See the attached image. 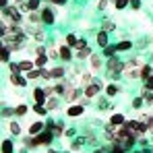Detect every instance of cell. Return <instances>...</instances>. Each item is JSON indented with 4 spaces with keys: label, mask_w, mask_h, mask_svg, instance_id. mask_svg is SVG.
Returning <instances> with one entry per match:
<instances>
[{
    "label": "cell",
    "mask_w": 153,
    "mask_h": 153,
    "mask_svg": "<svg viewBox=\"0 0 153 153\" xmlns=\"http://www.w3.org/2000/svg\"><path fill=\"white\" fill-rule=\"evenodd\" d=\"M0 62H2V64H8V62H10V50H8L4 44H2V48H0Z\"/></svg>",
    "instance_id": "cell-22"
},
{
    "label": "cell",
    "mask_w": 153,
    "mask_h": 153,
    "mask_svg": "<svg viewBox=\"0 0 153 153\" xmlns=\"http://www.w3.org/2000/svg\"><path fill=\"white\" fill-rule=\"evenodd\" d=\"M27 23H31V25H44L42 10H31V13H27Z\"/></svg>",
    "instance_id": "cell-11"
},
{
    "label": "cell",
    "mask_w": 153,
    "mask_h": 153,
    "mask_svg": "<svg viewBox=\"0 0 153 153\" xmlns=\"http://www.w3.org/2000/svg\"><path fill=\"white\" fill-rule=\"evenodd\" d=\"M15 114V108L10 110V108H2V118H10Z\"/></svg>",
    "instance_id": "cell-51"
},
{
    "label": "cell",
    "mask_w": 153,
    "mask_h": 153,
    "mask_svg": "<svg viewBox=\"0 0 153 153\" xmlns=\"http://www.w3.org/2000/svg\"><path fill=\"white\" fill-rule=\"evenodd\" d=\"M19 64H21V73H29V71L37 68V66H35V60H21Z\"/></svg>",
    "instance_id": "cell-23"
},
{
    "label": "cell",
    "mask_w": 153,
    "mask_h": 153,
    "mask_svg": "<svg viewBox=\"0 0 153 153\" xmlns=\"http://www.w3.org/2000/svg\"><path fill=\"white\" fill-rule=\"evenodd\" d=\"M27 79H42V68H33V71H29L25 73Z\"/></svg>",
    "instance_id": "cell-40"
},
{
    "label": "cell",
    "mask_w": 153,
    "mask_h": 153,
    "mask_svg": "<svg viewBox=\"0 0 153 153\" xmlns=\"http://www.w3.org/2000/svg\"><path fill=\"white\" fill-rule=\"evenodd\" d=\"M118 93H120V87H118L116 83L105 85V95H108V97H114V95H118Z\"/></svg>",
    "instance_id": "cell-26"
},
{
    "label": "cell",
    "mask_w": 153,
    "mask_h": 153,
    "mask_svg": "<svg viewBox=\"0 0 153 153\" xmlns=\"http://www.w3.org/2000/svg\"><path fill=\"white\" fill-rule=\"evenodd\" d=\"M66 87H68V83H56L54 85V95H64Z\"/></svg>",
    "instance_id": "cell-32"
},
{
    "label": "cell",
    "mask_w": 153,
    "mask_h": 153,
    "mask_svg": "<svg viewBox=\"0 0 153 153\" xmlns=\"http://www.w3.org/2000/svg\"><path fill=\"white\" fill-rule=\"evenodd\" d=\"M58 50H60V60H71L73 58V48L68 44H62Z\"/></svg>",
    "instance_id": "cell-16"
},
{
    "label": "cell",
    "mask_w": 153,
    "mask_h": 153,
    "mask_svg": "<svg viewBox=\"0 0 153 153\" xmlns=\"http://www.w3.org/2000/svg\"><path fill=\"white\" fill-rule=\"evenodd\" d=\"M124 76H126V79H141V68H139V66L124 68Z\"/></svg>",
    "instance_id": "cell-18"
},
{
    "label": "cell",
    "mask_w": 153,
    "mask_h": 153,
    "mask_svg": "<svg viewBox=\"0 0 153 153\" xmlns=\"http://www.w3.org/2000/svg\"><path fill=\"white\" fill-rule=\"evenodd\" d=\"M64 75H66L64 66H54V68H52V76H54V81H60V79H64Z\"/></svg>",
    "instance_id": "cell-29"
},
{
    "label": "cell",
    "mask_w": 153,
    "mask_h": 153,
    "mask_svg": "<svg viewBox=\"0 0 153 153\" xmlns=\"http://www.w3.org/2000/svg\"><path fill=\"white\" fill-rule=\"evenodd\" d=\"M95 153H108L105 149H95Z\"/></svg>",
    "instance_id": "cell-60"
},
{
    "label": "cell",
    "mask_w": 153,
    "mask_h": 153,
    "mask_svg": "<svg viewBox=\"0 0 153 153\" xmlns=\"http://www.w3.org/2000/svg\"><path fill=\"white\" fill-rule=\"evenodd\" d=\"M48 56H50V60H58L60 58V50L52 46V48H48Z\"/></svg>",
    "instance_id": "cell-42"
},
{
    "label": "cell",
    "mask_w": 153,
    "mask_h": 153,
    "mask_svg": "<svg viewBox=\"0 0 153 153\" xmlns=\"http://www.w3.org/2000/svg\"><path fill=\"white\" fill-rule=\"evenodd\" d=\"M143 103H145V100H143V95H141V97H134V100H132V108H134V110H139V108H141Z\"/></svg>",
    "instance_id": "cell-49"
},
{
    "label": "cell",
    "mask_w": 153,
    "mask_h": 153,
    "mask_svg": "<svg viewBox=\"0 0 153 153\" xmlns=\"http://www.w3.org/2000/svg\"><path fill=\"white\" fill-rule=\"evenodd\" d=\"M8 81L15 85V87H27V76H21V73H10L8 75Z\"/></svg>",
    "instance_id": "cell-9"
},
{
    "label": "cell",
    "mask_w": 153,
    "mask_h": 153,
    "mask_svg": "<svg viewBox=\"0 0 153 153\" xmlns=\"http://www.w3.org/2000/svg\"><path fill=\"white\" fill-rule=\"evenodd\" d=\"M95 79H97V76H93L91 73H83V75H81V79H79V85H81V87H85V85L93 83Z\"/></svg>",
    "instance_id": "cell-24"
},
{
    "label": "cell",
    "mask_w": 153,
    "mask_h": 153,
    "mask_svg": "<svg viewBox=\"0 0 153 153\" xmlns=\"http://www.w3.org/2000/svg\"><path fill=\"white\" fill-rule=\"evenodd\" d=\"M102 87H103V83L100 81V79H95L93 83H89V85H85V87H83V93H85V97L93 100V97H97V95H100Z\"/></svg>",
    "instance_id": "cell-5"
},
{
    "label": "cell",
    "mask_w": 153,
    "mask_h": 153,
    "mask_svg": "<svg viewBox=\"0 0 153 153\" xmlns=\"http://www.w3.org/2000/svg\"><path fill=\"white\" fill-rule=\"evenodd\" d=\"M143 83H145V87H147V89H153V75H151V76H147Z\"/></svg>",
    "instance_id": "cell-53"
},
{
    "label": "cell",
    "mask_w": 153,
    "mask_h": 153,
    "mask_svg": "<svg viewBox=\"0 0 153 153\" xmlns=\"http://www.w3.org/2000/svg\"><path fill=\"white\" fill-rule=\"evenodd\" d=\"M132 153H143V151H132Z\"/></svg>",
    "instance_id": "cell-63"
},
{
    "label": "cell",
    "mask_w": 153,
    "mask_h": 153,
    "mask_svg": "<svg viewBox=\"0 0 153 153\" xmlns=\"http://www.w3.org/2000/svg\"><path fill=\"white\" fill-rule=\"evenodd\" d=\"M48 60H50L48 52H46V54H39V56H35V66H37V68H44V66L48 64Z\"/></svg>",
    "instance_id": "cell-25"
},
{
    "label": "cell",
    "mask_w": 153,
    "mask_h": 153,
    "mask_svg": "<svg viewBox=\"0 0 153 153\" xmlns=\"http://www.w3.org/2000/svg\"><path fill=\"white\" fill-rule=\"evenodd\" d=\"M83 48H87V42H85V39H79L76 46H75V50H83Z\"/></svg>",
    "instance_id": "cell-54"
},
{
    "label": "cell",
    "mask_w": 153,
    "mask_h": 153,
    "mask_svg": "<svg viewBox=\"0 0 153 153\" xmlns=\"http://www.w3.org/2000/svg\"><path fill=\"white\" fill-rule=\"evenodd\" d=\"M27 112H29V108H27L25 103H19V105L15 108V114H17V116H25Z\"/></svg>",
    "instance_id": "cell-41"
},
{
    "label": "cell",
    "mask_w": 153,
    "mask_h": 153,
    "mask_svg": "<svg viewBox=\"0 0 153 153\" xmlns=\"http://www.w3.org/2000/svg\"><path fill=\"white\" fill-rule=\"evenodd\" d=\"M64 134H66V137H73V134H75V128H66Z\"/></svg>",
    "instance_id": "cell-58"
},
{
    "label": "cell",
    "mask_w": 153,
    "mask_h": 153,
    "mask_svg": "<svg viewBox=\"0 0 153 153\" xmlns=\"http://www.w3.org/2000/svg\"><path fill=\"white\" fill-rule=\"evenodd\" d=\"M108 4H110V0H100L97 8H100V10H103V8H108Z\"/></svg>",
    "instance_id": "cell-55"
},
{
    "label": "cell",
    "mask_w": 153,
    "mask_h": 153,
    "mask_svg": "<svg viewBox=\"0 0 153 153\" xmlns=\"http://www.w3.org/2000/svg\"><path fill=\"white\" fill-rule=\"evenodd\" d=\"M31 110H33L37 116H46V114H48V108H46L44 103H33V108H31Z\"/></svg>",
    "instance_id": "cell-33"
},
{
    "label": "cell",
    "mask_w": 153,
    "mask_h": 153,
    "mask_svg": "<svg viewBox=\"0 0 153 153\" xmlns=\"http://www.w3.org/2000/svg\"><path fill=\"white\" fill-rule=\"evenodd\" d=\"M35 137H37L39 145H46V147H48V145H50L52 141H54V132H52L50 128H44V130H42L39 134H35Z\"/></svg>",
    "instance_id": "cell-8"
},
{
    "label": "cell",
    "mask_w": 153,
    "mask_h": 153,
    "mask_svg": "<svg viewBox=\"0 0 153 153\" xmlns=\"http://www.w3.org/2000/svg\"><path fill=\"white\" fill-rule=\"evenodd\" d=\"M102 29H103V31H108V33H110V31H114V29H116V25H114V21H110V19H105V21L102 23Z\"/></svg>",
    "instance_id": "cell-39"
},
{
    "label": "cell",
    "mask_w": 153,
    "mask_h": 153,
    "mask_svg": "<svg viewBox=\"0 0 153 153\" xmlns=\"http://www.w3.org/2000/svg\"><path fill=\"white\" fill-rule=\"evenodd\" d=\"M139 120H143V122L147 124V130H149V132L153 134V116H151V114H143Z\"/></svg>",
    "instance_id": "cell-30"
},
{
    "label": "cell",
    "mask_w": 153,
    "mask_h": 153,
    "mask_svg": "<svg viewBox=\"0 0 153 153\" xmlns=\"http://www.w3.org/2000/svg\"><path fill=\"white\" fill-rule=\"evenodd\" d=\"M46 128V122H33V124H29V134H39L42 130Z\"/></svg>",
    "instance_id": "cell-20"
},
{
    "label": "cell",
    "mask_w": 153,
    "mask_h": 153,
    "mask_svg": "<svg viewBox=\"0 0 153 153\" xmlns=\"http://www.w3.org/2000/svg\"><path fill=\"white\" fill-rule=\"evenodd\" d=\"M2 19L4 21H10V23H19L23 25V10H19L17 6H4L2 8Z\"/></svg>",
    "instance_id": "cell-2"
},
{
    "label": "cell",
    "mask_w": 153,
    "mask_h": 153,
    "mask_svg": "<svg viewBox=\"0 0 153 153\" xmlns=\"http://www.w3.org/2000/svg\"><path fill=\"white\" fill-rule=\"evenodd\" d=\"M108 44H110V42H108V31H100V33H97V46H100V48H105V46H108Z\"/></svg>",
    "instance_id": "cell-27"
},
{
    "label": "cell",
    "mask_w": 153,
    "mask_h": 153,
    "mask_svg": "<svg viewBox=\"0 0 153 153\" xmlns=\"http://www.w3.org/2000/svg\"><path fill=\"white\" fill-rule=\"evenodd\" d=\"M116 48H118V52H126L132 48V42H128V39H122V42H118L116 44Z\"/></svg>",
    "instance_id": "cell-34"
},
{
    "label": "cell",
    "mask_w": 153,
    "mask_h": 153,
    "mask_svg": "<svg viewBox=\"0 0 153 153\" xmlns=\"http://www.w3.org/2000/svg\"><path fill=\"white\" fill-rule=\"evenodd\" d=\"M42 0H27L25 4H21V10L23 13H31V10H42Z\"/></svg>",
    "instance_id": "cell-13"
},
{
    "label": "cell",
    "mask_w": 153,
    "mask_h": 153,
    "mask_svg": "<svg viewBox=\"0 0 153 153\" xmlns=\"http://www.w3.org/2000/svg\"><path fill=\"white\" fill-rule=\"evenodd\" d=\"M116 52H118L116 46H110V44H108V46L103 48V56H105V58H112V56H116Z\"/></svg>",
    "instance_id": "cell-35"
},
{
    "label": "cell",
    "mask_w": 153,
    "mask_h": 153,
    "mask_svg": "<svg viewBox=\"0 0 153 153\" xmlns=\"http://www.w3.org/2000/svg\"><path fill=\"white\" fill-rule=\"evenodd\" d=\"M151 75H153V68L149 66V64H143V66H141V79L145 81L147 76H151Z\"/></svg>",
    "instance_id": "cell-36"
},
{
    "label": "cell",
    "mask_w": 153,
    "mask_h": 153,
    "mask_svg": "<svg viewBox=\"0 0 153 153\" xmlns=\"http://www.w3.org/2000/svg\"><path fill=\"white\" fill-rule=\"evenodd\" d=\"M91 48L87 46V48H83V50H76V54H75V58L76 60H87V58H91Z\"/></svg>",
    "instance_id": "cell-21"
},
{
    "label": "cell",
    "mask_w": 153,
    "mask_h": 153,
    "mask_svg": "<svg viewBox=\"0 0 153 153\" xmlns=\"http://www.w3.org/2000/svg\"><path fill=\"white\" fill-rule=\"evenodd\" d=\"M2 153H15V149H13V141H8V139L2 141Z\"/></svg>",
    "instance_id": "cell-37"
},
{
    "label": "cell",
    "mask_w": 153,
    "mask_h": 153,
    "mask_svg": "<svg viewBox=\"0 0 153 153\" xmlns=\"http://www.w3.org/2000/svg\"><path fill=\"white\" fill-rule=\"evenodd\" d=\"M114 143H118L124 151H128V149H132V145L137 143V137H134L126 126H118L116 134H114Z\"/></svg>",
    "instance_id": "cell-1"
},
{
    "label": "cell",
    "mask_w": 153,
    "mask_h": 153,
    "mask_svg": "<svg viewBox=\"0 0 153 153\" xmlns=\"http://www.w3.org/2000/svg\"><path fill=\"white\" fill-rule=\"evenodd\" d=\"M8 130H10L13 134H21V126H19V122H10V124H8Z\"/></svg>",
    "instance_id": "cell-46"
},
{
    "label": "cell",
    "mask_w": 153,
    "mask_h": 153,
    "mask_svg": "<svg viewBox=\"0 0 153 153\" xmlns=\"http://www.w3.org/2000/svg\"><path fill=\"white\" fill-rule=\"evenodd\" d=\"M124 126H126L134 137H143L145 132H149V130H147V124H145L143 120H126Z\"/></svg>",
    "instance_id": "cell-4"
},
{
    "label": "cell",
    "mask_w": 153,
    "mask_h": 153,
    "mask_svg": "<svg viewBox=\"0 0 153 153\" xmlns=\"http://www.w3.org/2000/svg\"><path fill=\"white\" fill-rule=\"evenodd\" d=\"M42 79L52 81V79H54V76H52V68H46V66H44V68H42Z\"/></svg>",
    "instance_id": "cell-47"
},
{
    "label": "cell",
    "mask_w": 153,
    "mask_h": 153,
    "mask_svg": "<svg viewBox=\"0 0 153 153\" xmlns=\"http://www.w3.org/2000/svg\"><path fill=\"white\" fill-rule=\"evenodd\" d=\"M141 95H143V100H145V103H147V105H153V89H147V87H143Z\"/></svg>",
    "instance_id": "cell-28"
},
{
    "label": "cell",
    "mask_w": 153,
    "mask_h": 153,
    "mask_svg": "<svg viewBox=\"0 0 153 153\" xmlns=\"http://www.w3.org/2000/svg\"><path fill=\"white\" fill-rule=\"evenodd\" d=\"M83 112H85L83 103H71L68 110H66V114H68L71 118H79V116H83Z\"/></svg>",
    "instance_id": "cell-12"
},
{
    "label": "cell",
    "mask_w": 153,
    "mask_h": 153,
    "mask_svg": "<svg viewBox=\"0 0 153 153\" xmlns=\"http://www.w3.org/2000/svg\"><path fill=\"white\" fill-rule=\"evenodd\" d=\"M108 153H126V151H124V149H122L118 143H114V141H112V145H110V151H108Z\"/></svg>",
    "instance_id": "cell-45"
},
{
    "label": "cell",
    "mask_w": 153,
    "mask_h": 153,
    "mask_svg": "<svg viewBox=\"0 0 153 153\" xmlns=\"http://www.w3.org/2000/svg\"><path fill=\"white\" fill-rule=\"evenodd\" d=\"M112 2H116V0H112Z\"/></svg>",
    "instance_id": "cell-64"
},
{
    "label": "cell",
    "mask_w": 153,
    "mask_h": 153,
    "mask_svg": "<svg viewBox=\"0 0 153 153\" xmlns=\"http://www.w3.org/2000/svg\"><path fill=\"white\" fill-rule=\"evenodd\" d=\"M46 48H44V46H37V48H35V56H39V54H46Z\"/></svg>",
    "instance_id": "cell-56"
},
{
    "label": "cell",
    "mask_w": 153,
    "mask_h": 153,
    "mask_svg": "<svg viewBox=\"0 0 153 153\" xmlns=\"http://www.w3.org/2000/svg\"><path fill=\"white\" fill-rule=\"evenodd\" d=\"M48 153H58V151H54V149H50V151H48Z\"/></svg>",
    "instance_id": "cell-61"
},
{
    "label": "cell",
    "mask_w": 153,
    "mask_h": 153,
    "mask_svg": "<svg viewBox=\"0 0 153 153\" xmlns=\"http://www.w3.org/2000/svg\"><path fill=\"white\" fill-rule=\"evenodd\" d=\"M31 95H33V102L35 103H44L48 102V95H46V89H39V87H35L33 91H31Z\"/></svg>",
    "instance_id": "cell-10"
},
{
    "label": "cell",
    "mask_w": 153,
    "mask_h": 153,
    "mask_svg": "<svg viewBox=\"0 0 153 153\" xmlns=\"http://www.w3.org/2000/svg\"><path fill=\"white\" fill-rule=\"evenodd\" d=\"M114 6L120 10V8H124V6H130V0H116V2H114Z\"/></svg>",
    "instance_id": "cell-48"
},
{
    "label": "cell",
    "mask_w": 153,
    "mask_h": 153,
    "mask_svg": "<svg viewBox=\"0 0 153 153\" xmlns=\"http://www.w3.org/2000/svg\"><path fill=\"white\" fill-rule=\"evenodd\" d=\"M52 4H56V6H64L66 4V0H50Z\"/></svg>",
    "instance_id": "cell-57"
},
{
    "label": "cell",
    "mask_w": 153,
    "mask_h": 153,
    "mask_svg": "<svg viewBox=\"0 0 153 153\" xmlns=\"http://www.w3.org/2000/svg\"><path fill=\"white\" fill-rule=\"evenodd\" d=\"M105 75H108V79H110V81H118L122 73H120V71H105Z\"/></svg>",
    "instance_id": "cell-44"
},
{
    "label": "cell",
    "mask_w": 153,
    "mask_h": 153,
    "mask_svg": "<svg viewBox=\"0 0 153 153\" xmlns=\"http://www.w3.org/2000/svg\"><path fill=\"white\" fill-rule=\"evenodd\" d=\"M76 42H79V37H76L75 33H68V35H66V39H64V44H68L71 48H75Z\"/></svg>",
    "instance_id": "cell-38"
},
{
    "label": "cell",
    "mask_w": 153,
    "mask_h": 153,
    "mask_svg": "<svg viewBox=\"0 0 153 153\" xmlns=\"http://www.w3.org/2000/svg\"><path fill=\"white\" fill-rule=\"evenodd\" d=\"M105 71H120V73H124V62H122L118 56H112V58H108Z\"/></svg>",
    "instance_id": "cell-7"
},
{
    "label": "cell",
    "mask_w": 153,
    "mask_h": 153,
    "mask_svg": "<svg viewBox=\"0 0 153 153\" xmlns=\"http://www.w3.org/2000/svg\"><path fill=\"white\" fill-rule=\"evenodd\" d=\"M89 64H91V68H93V71H100V68H102V56H100V54H91Z\"/></svg>",
    "instance_id": "cell-19"
},
{
    "label": "cell",
    "mask_w": 153,
    "mask_h": 153,
    "mask_svg": "<svg viewBox=\"0 0 153 153\" xmlns=\"http://www.w3.org/2000/svg\"><path fill=\"white\" fill-rule=\"evenodd\" d=\"M8 68H10V73H21V64L19 62H8Z\"/></svg>",
    "instance_id": "cell-50"
},
{
    "label": "cell",
    "mask_w": 153,
    "mask_h": 153,
    "mask_svg": "<svg viewBox=\"0 0 153 153\" xmlns=\"http://www.w3.org/2000/svg\"><path fill=\"white\" fill-rule=\"evenodd\" d=\"M58 105H60V103H58V100H56L54 95H52V97H48V102H46L48 112H56V110H58Z\"/></svg>",
    "instance_id": "cell-31"
},
{
    "label": "cell",
    "mask_w": 153,
    "mask_h": 153,
    "mask_svg": "<svg viewBox=\"0 0 153 153\" xmlns=\"http://www.w3.org/2000/svg\"><path fill=\"white\" fill-rule=\"evenodd\" d=\"M42 19H44V25H54V19H56V15H54V10H52L50 6L42 8Z\"/></svg>",
    "instance_id": "cell-14"
},
{
    "label": "cell",
    "mask_w": 153,
    "mask_h": 153,
    "mask_svg": "<svg viewBox=\"0 0 153 153\" xmlns=\"http://www.w3.org/2000/svg\"><path fill=\"white\" fill-rule=\"evenodd\" d=\"M83 143H85V139H81V137H79V139H75V141L71 143V151H79Z\"/></svg>",
    "instance_id": "cell-43"
},
{
    "label": "cell",
    "mask_w": 153,
    "mask_h": 153,
    "mask_svg": "<svg viewBox=\"0 0 153 153\" xmlns=\"http://www.w3.org/2000/svg\"><path fill=\"white\" fill-rule=\"evenodd\" d=\"M27 33L35 39V44H42L44 39H46V33H44V29L39 25H33V27H27Z\"/></svg>",
    "instance_id": "cell-6"
},
{
    "label": "cell",
    "mask_w": 153,
    "mask_h": 153,
    "mask_svg": "<svg viewBox=\"0 0 153 153\" xmlns=\"http://www.w3.org/2000/svg\"><path fill=\"white\" fill-rule=\"evenodd\" d=\"M4 6H8V0H0V8H4Z\"/></svg>",
    "instance_id": "cell-59"
},
{
    "label": "cell",
    "mask_w": 153,
    "mask_h": 153,
    "mask_svg": "<svg viewBox=\"0 0 153 153\" xmlns=\"http://www.w3.org/2000/svg\"><path fill=\"white\" fill-rule=\"evenodd\" d=\"M83 95H85V93H83L81 87H76V85H68V87H66V93H64L62 97H64L68 103H76V102L83 100Z\"/></svg>",
    "instance_id": "cell-3"
},
{
    "label": "cell",
    "mask_w": 153,
    "mask_h": 153,
    "mask_svg": "<svg viewBox=\"0 0 153 153\" xmlns=\"http://www.w3.org/2000/svg\"><path fill=\"white\" fill-rule=\"evenodd\" d=\"M110 122H112V124H116V126H124V124H126V118H124V114L116 112V114H112V116H110Z\"/></svg>",
    "instance_id": "cell-17"
},
{
    "label": "cell",
    "mask_w": 153,
    "mask_h": 153,
    "mask_svg": "<svg viewBox=\"0 0 153 153\" xmlns=\"http://www.w3.org/2000/svg\"><path fill=\"white\" fill-rule=\"evenodd\" d=\"M130 8L132 10H139L141 8V0H130Z\"/></svg>",
    "instance_id": "cell-52"
},
{
    "label": "cell",
    "mask_w": 153,
    "mask_h": 153,
    "mask_svg": "<svg viewBox=\"0 0 153 153\" xmlns=\"http://www.w3.org/2000/svg\"><path fill=\"white\" fill-rule=\"evenodd\" d=\"M143 153H151V151H149V149H145V151H143Z\"/></svg>",
    "instance_id": "cell-62"
},
{
    "label": "cell",
    "mask_w": 153,
    "mask_h": 153,
    "mask_svg": "<svg viewBox=\"0 0 153 153\" xmlns=\"http://www.w3.org/2000/svg\"><path fill=\"white\" fill-rule=\"evenodd\" d=\"M46 128H50L52 132H54V137H62V134H64V130H66L60 122H46Z\"/></svg>",
    "instance_id": "cell-15"
}]
</instances>
